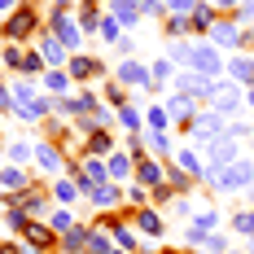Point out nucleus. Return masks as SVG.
<instances>
[{
    "label": "nucleus",
    "instance_id": "6e6552de",
    "mask_svg": "<svg viewBox=\"0 0 254 254\" xmlns=\"http://www.w3.org/2000/svg\"><path fill=\"white\" fill-rule=\"evenodd\" d=\"M250 197H254V184H250Z\"/></svg>",
    "mask_w": 254,
    "mask_h": 254
},
{
    "label": "nucleus",
    "instance_id": "7ed1b4c3",
    "mask_svg": "<svg viewBox=\"0 0 254 254\" xmlns=\"http://www.w3.org/2000/svg\"><path fill=\"white\" fill-rule=\"evenodd\" d=\"M232 75L241 83H254V62H232Z\"/></svg>",
    "mask_w": 254,
    "mask_h": 254
},
{
    "label": "nucleus",
    "instance_id": "39448f33",
    "mask_svg": "<svg viewBox=\"0 0 254 254\" xmlns=\"http://www.w3.org/2000/svg\"><path fill=\"white\" fill-rule=\"evenodd\" d=\"M215 40H219V44H237V31H232V26H215Z\"/></svg>",
    "mask_w": 254,
    "mask_h": 254
},
{
    "label": "nucleus",
    "instance_id": "1a4fd4ad",
    "mask_svg": "<svg viewBox=\"0 0 254 254\" xmlns=\"http://www.w3.org/2000/svg\"><path fill=\"white\" fill-rule=\"evenodd\" d=\"M250 101H254V97H250Z\"/></svg>",
    "mask_w": 254,
    "mask_h": 254
},
{
    "label": "nucleus",
    "instance_id": "20e7f679",
    "mask_svg": "<svg viewBox=\"0 0 254 254\" xmlns=\"http://www.w3.org/2000/svg\"><path fill=\"white\" fill-rule=\"evenodd\" d=\"M210 153H215V162H228L232 153H237V145H232V140H219V145H215Z\"/></svg>",
    "mask_w": 254,
    "mask_h": 254
},
{
    "label": "nucleus",
    "instance_id": "f03ea898",
    "mask_svg": "<svg viewBox=\"0 0 254 254\" xmlns=\"http://www.w3.org/2000/svg\"><path fill=\"white\" fill-rule=\"evenodd\" d=\"M193 62H197L202 70H219V57H215V53H206V49H197V53H193Z\"/></svg>",
    "mask_w": 254,
    "mask_h": 254
},
{
    "label": "nucleus",
    "instance_id": "f257e3e1",
    "mask_svg": "<svg viewBox=\"0 0 254 254\" xmlns=\"http://www.w3.org/2000/svg\"><path fill=\"white\" fill-rule=\"evenodd\" d=\"M254 180V167L250 162H237V167H228V171H219V189H246V184H250Z\"/></svg>",
    "mask_w": 254,
    "mask_h": 254
},
{
    "label": "nucleus",
    "instance_id": "0eeeda50",
    "mask_svg": "<svg viewBox=\"0 0 254 254\" xmlns=\"http://www.w3.org/2000/svg\"><path fill=\"white\" fill-rule=\"evenodd\" d=\"M241 101V97H237V92H219V110H232V105Z\"/></svg>",
    "mask_w": 254,
    "mask_h": 254
},
{
    "label": "nucleus",
    "instance_id": "423d86ee",
    "mask_svg": "<svg viewBox=\"0 0 254 254\" xmlns=\"http://www.w3.org/2000/svg\"><path fill=\"white\" fill-rule=\"evenodd\" d=\"M123 79L127 83H145V70L140 66H123Z\"/></svg>",
    "mask_w": 254,
    "mask_h": 254
}]
</instances>
